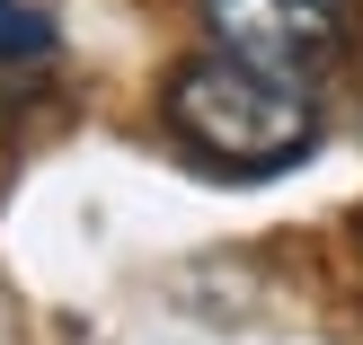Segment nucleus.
<instances>
[{
    "label": "nucleus",
    "mask_w": 363,
    "mask_h": 345,
    "mask_svg": "<svg viewBox=\"0 0 363 345\" xmlns=\"http://www.w3.org/2000/svg\"><path fill=\"white\" fill-rule=\"evenodd\" d=\"M160 115L204 169L222 177H275L319 142V106L293 71H266L248 53H186L160 89Z\"/></svg>",
    "instance_id": "obj_1"
},
{
    "label": "nucleus",
    "mask_w": 363,
    "mask_h": 345,
    "mask_svg": "<svg viewBox=\"0 0 363 345\" xmlns=\"http://www.w3.org/2000/svg\"><path fill=\"white\" fill-rule=\"evenodd\" d=\"M204 27L222 53H248L266 71H311L337 53V0H204Z\"/></svg>",
    "instance_id": "obj_2"
},
{
    "label": "nucleus",
    "mask_w": 363,
    "mask_h": 345,
    "mask_svg": "<svg viewBox=\"0 0 363 345\" xmlns=\"http://www.w3.org/2000/svg\"><path fill=\"white\" fill-rule=\"evenodd\" d=\"M53 53V18L35 0H0V62H45Z\"/></svg>",
    "instance_id": "obj_3"
}]
</instances>
